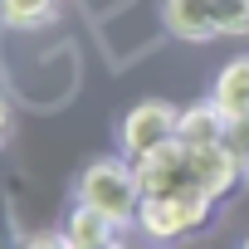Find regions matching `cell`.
Listing matches in <instances>:
<instances>
[{"instance_id": "obj_1", "label": "cell", "mask_w": 249, "mask_h": 249, "mask_svg": "<svg viewBox=\"0 0 249 249\" xmlns=\"http://www.w3.org/2000/svg\"><path fill=\"white\" fill-rule=\"evenodd\" d=\"M78 200L107 210L117 225H127L142 215V181L132 161H93L78 181Z\"/></svg>"}, {"instance_id": "obj_2", "label": "cell", "mask_w": 249, "mask_h": 249, "mask_svg": "<svg viewBox=\"0 0 249 249\" xmlns=\"http://www.w3.org/2000/svg\"><path fill=\"white\" fill-rule=\"evenodd\" d=\"M210 210H215V200L200 186H191V191H171V196H142L137 220H142V230L152 239H181V234L200 230L210 220Z\"/></svg>"}, {"instance_id": "obj_3", "label": "cell", "mask_w": 249, "mask_h": 249, "mask_svg": "<svg viewBox=\"0 0 249 249\" xmlns=\"http://www.w3.org/2000/svg\"><path fill=\"white\" fill-rule=\"evenodd\" d=\"M132 166H137L142 196H171V191H191V186H196V147H186L181 137L152 147V152L137 157Z\"/></svg>"}, {"instance_id": "obj_4", "label": "cell", "mask_w": 249, "mask_h": 249, "mask_svg": "<svg viewBox=\"0 0 249 249\" xmlns=\"http://www.w3.org/2000/svg\"><path fill=\"white\" fill-rule=\"evenodd\" d=\"M176 132H181V112L171 103H137L127 117H122V152H127V161H137L152 147L171 142Z\"/></svg>"}, {"instance_id": "obj_5", "label": "cell", "mask_w": 249, "mask_h": 249, "mask_svg": "<svg viewBox=\"0 0 249 249\" xmlns=\"http://www.w3.org/2000/svg\"><path fill=\"white\" fill-rule=\"evenodd\" d=\"M166 25H171V35L196 39V44L220 35V25H215V5H210V0H166Z\"/></svg>"}, {"instance_id": "obj_6", "label": "cell", "mask_w": 249, "mask_h": 249, "mask_svg": "<svg viewBox=\"0 0 249 249\" xmlns=\"http://www.w3.org/2000/svg\"><path fill=\"white\" fill-rule=\"evenodd\" d=\"M186 147H215L225 142V112L215 103H200V107H186L181 112V132H176Z\"/></svg>"}, {"instance_id": "obj_7", "label": "cell", "mask_w": 249, "mask_h": 249, "mask_svg": "<svg viewBox=\"0 0 249 249\" xmlns=\"http://www.w3.org/2000/svg\"><path fill=\"white\" fill-rule=\"evenodd\" d=\"M117 239V220L88 200H78V210L69 215V244H112Z\"/></svg>"}, {"instance_id": "obj_8", "label": "cell", "mask_w": 249, "mask_h": 249, "mask_svg": "<svg viewBox=\"0 0 249 249\" xmlns=\"http://www.w3.org/2000/svg\"><path fill=\"white\" fill-rule=\"evenodd\" d=\"M210 103L225 112V117H239V112H249V59H234L220 78H215V93H210Z\"/></svg>"}, {"instance_id": "obj_9", "label": "cell", "mask_w": 249, "mask_h": 249, "mask_svg": "<svg viewBox=\"0 0 249 249\" xmlns=\"http://www.w3.org/2000/svg\"><path fill=\"white\" fill-rule=\"evenodd\" d=\"M49 10H54V0H0V20L5 25H39V20H49Z\"/></svg>"}, {"instance_id": "obj_10", "label": "cell", "mask_w": 249, "mask_h": 249, "mask_svg": "<svg viewBox=\"0 0 249 249\" xmlns=\"http://www.w3.org/2000/svg\"><path fill=\"white\" fill-rule=\"evenodd\" d=\"M220 35H249V0H210Z\"/></svg>"}, {"instance_id": "obj_11", "label": "cell", "mask_w": 249, "mask_h": 249, "mask_svg": "<svg viewBox=\"0 0 249 249\" xmlns=\"http://www.w3.org/2000/svg\"><path fill=\"white\" fill-rule=\"evenodd\" d=\"M225 142L249 161V112H239V117H225Z\"/></svg>"}, {"instance_id": "obj_12", "label": "cell", "mask_w": 249, "mask_h": 249, "mask_svg": "<svg viewBox=\"0 0 249 249\" xmlns=\"http://www.w3.org/2000/svg\"><path fill=\"white\" fill-rule=\"evenodd\" d=\"M5 132H10V107L0 103V142H5Z\"/></svg>"}, {"instance_id": "obj_13", "label": "cell", "mask_w": 249, "mask_h": 249, "mask_svg": "<svg viewBox=\"0 0 249 249\" xmlns=\"http://www.w3.org/2000/svg\"><path fill=\"white\" fill-rule=\"evenodd\" d=\"M244 244H249V234H244Z\"/></svg>"}]
</instances>
